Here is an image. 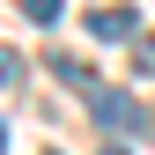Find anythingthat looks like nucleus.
<instances>
[{
  "label": "nucleus",
  "instance_id": "7",
  "mask_svg": "<svg viewBox=\"0 0 155 155\" xmlns=\"http://www.w3.org/2000/svg\"><path fill=\"white\" fill-rule=\"evenodd\" d=\"M140 140H155V111H140Z\"/></svg>",
  "mask_w": 155,
  "mask_h": 155
},
{
  "label": "nucleus",
  "instance_id": "8",
  "mask_svg": "<svg viewBox=\"0 0 155 155\" xmlns=\"http://www.w3.org/2000/svg\"><path fill=\"white\" fill-rule=\"evenodd\" d=\"M0 155H8V126H0Z\"/></svg>",
  "mask_w": 155,
  "mask_h": 155
},
{
  "label": "nucleus",
  "instance_id": "1",
  "mask_svg": "<svg viewBox=\"0 0 155 155\" xmlns=\"http://www.w3.org/2000/svg\"><path fill=\"white\" fill-rule=\"evenodd\" d=\"M89 104H96V126H111V133L140 126V111H133V96H118V89H89Z\"/></svg>",
  "mask_w": 155,
  "mask_h": 155
},
{
  "label": "nucleus",
  "instance_id": "3",
  "mask_svg": "<svg viewBox=\"0 0 155 155\" xmlns=\"http://www.w3.org/2000/svg\"><path fill=\"white\" fill-rule=\"evenodd\" d=\"M52 74H59V81H67V89H81V96L96 89V74H89L81 59H67V52H52Z\"/></svg>",
  "mask_w": 155,
  "mask_h": 155
},
{
  "label": "nucleus",
  "instance_id": "9",
  "mask_svg": "<svg viewBox=\"0 0 155 155\" xmlns=\"http://www.w3.org/2000/svg\"><path fill=\"white\" fill-rule=\"evenodd\" d=\"M104 155H126V148H104Z\"/></svg>",
  "mask_w": 155,
  "mask_h": 155
},
{
  "label": "nucleus",
  "instance_id": "6",
  "mask_svg": "<svg viewBox=\"0 0 155 155\" xmlns=\"http://www.w3.org/2000/svg\"><path fill=\"white\" fill-rule=\"evenodd\" d=\"M0 81H8V89H15V81H22V59H15V52H8V45H0Z\"/></svg>",
  "mask_w": 155,
  "mask_h": 155
},
{
  "label": "nucleus",
  "instance_id": "2",
  "mask_svg": "<svg viewBox=\"0 0 155 155\" xmlns=\"http://www.w3.org/2000/svg\"><path fill=\"white\" fill-rule=\"evenodd\" d=\"M89 30H96V37H133L140 22H133V8H96V15H89Z\"/></svg>",
  "mask_w": 155,
  "mask_h": 155
},
{
  "label": "nucleus",
  "instance_id": "4",
  "mask_svg": "<svg viewBox=\"0 0 155 155\" xmlns=\"http://www.w3.org/2000/svg\"><path fill=\"white\" fill-rule=\"evenodd\" d=\"M22 15H30V22H45V30H52V22L67 15V0H22Z\"/></svg>",
  "mask_w": 155,
  "mask_h": 155
},
{
  "label": "nucleus",
  "instance_id": "5",
  "mask_svg": "<svg viewBox=\"0 0 155 155\" xmlns=\"http://www.w3.org/2000/svg\"><path fill=\"white\" fill-rule=\"evenodd\" d=\"M133 67H140L148 81H155V37H140V45H133Z\"/></svg>",
  "mask_w": 155,
  "mask_h": 155
}]
</instances>
